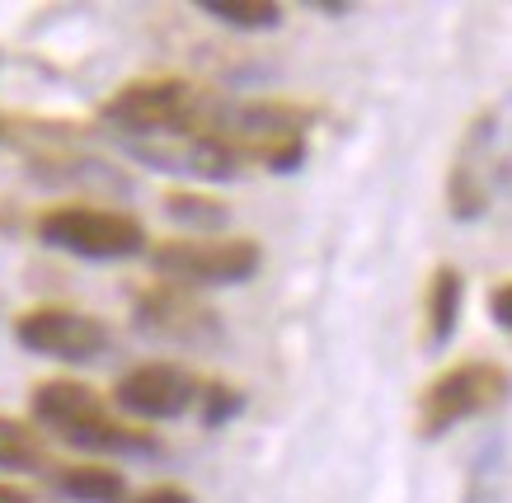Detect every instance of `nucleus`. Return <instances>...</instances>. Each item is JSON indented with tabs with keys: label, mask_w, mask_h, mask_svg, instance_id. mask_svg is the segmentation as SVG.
I'll list each match as a JSON object with an SVG mask.
<instances>
[{
	"label": "nucleus",
	"mask_w": 512,
	"mask_h": 503,
	"mask_svg": "<svg viewBox=\"0 0 512 503\" xmlns=\"http://www.w3.org/2000/svg\"><path fill=\"white\" fill-rule=\"evenodd\" d=\"M99 113H104V123L123 127L132 137L160 142V137H184V132L217 127L221 109L188 80L151 76V80H127L123 90H113V99H104Z\"/></svg>",
	"instance_id": "obj_1"
},
{
	"label": "nucleus",
	"mask_w": 512,
	"mask_h": 503,
	"mask_svg": "<svg viewBox=\"0 0 512 503\" xmlns=\"http://www.w3.org/2000/svg\"><path fill=\"white\" fill-rule=\"evenodd\" d=\"M508 395V367L503 362H489V358H470V362H456L447 372H437L419 395V409H414V428H419L423 442H437L447 438L451 428L470 424L489 414L494 405H503Z\"/></svg>",
	"instance_id": "obj_2"
},
{
	"label": "nucleus",
	"mask_w": 512,
	"mask_h": 503,
	"mask_svg": "<svg viewBox=\"0 0 512 503\" xmlns=\"http://www.w3.org/2000/svg\"><path fill=\"white\" fill-rule=\"evenodd\" d=\"M151 250V268L160 273V283H179V287H240L249 283L264 250L249 236H174Z\"/></svg>",
	"instance_id": "obj_3"
},
{
	"label": "nucleus",
	"mask_w": 512,
	"mask_h": 503,
	"mask_svg": "<svg viewBox=\"0 0 512 503\" xmlns=\"http://www.w3.org/2000/svg\"><path fill=\"white\" fill-rule=\"evenodd\" d=\"M38 240L47 250L76 254V259H132V254H146V226H141L132 212H118V207H85V203H62L38 217Z\"/></svg>",
	"instance_id": "obj_4"
},
{
	"label": "nucleus",
	"mask_w": 512,
	"mask_h": 503,
	"mask_svg": "<svg viewBox=\"0 0 512 503\" xmlns=\"http://www.w3.org/2000/svg\"><path fill=\"white\" fill-rule=\"evenodd\" d=\"M503 179H508V156H503V127H498V113H480L470 123L466 142L451 160L447 174V212L456 221H480L489 217L494 198L503 193Z\"/></svg>",
	"instance_id": "obj_5"
},
{
	"label": "nucleus",
	"mask_w": 512,
	"mask_h": 503,
	"mask_svg": "<svg viewBox=\"0 0 512 503\" xmlns=\"http://www.w3.org/2000/svg\"><path fill=\"white\" fill-rule=\"evenodd\" d=\"M15 344L57 362H94L109 348V325L76 306H33L15 315Z\"/></svg>",
	"instance_id": "obj_6"
},
{
	"label": "nucleus",
	"mask_w": 512,
	"mask_h": 503,
	"mask_svg": "<svg viewBox=\"0 0 512 503\" xmlns=\"http://www.w3.org/2000/svg\"><path fill=\"white\" fill-rule=\"evenodd\" d=\"M132 325L151 339H165V344H217L221 339V320L217 311L198 301L188 287L179 283H151L141 287L137 301H132Z\"/></svg>",
	"instance_id": "obj_7"
},
{
	"label": "nucleus",
	"mask_w": 512,
	"mask_h": 503,
	"mask_svg": "<svg viewBox=\"0 0 512 503\" xmlns=\"http://www.w3.org/2000/svg\"><path fill=\"white\" fill-rule=\"evenodd\" d=\"M113 405L141 424H165L198 405V377L179 362H141L113 386Z\"/></svg>",
	"instance_id": "obj_8"
},
{
	"label": "nucleus",
	"mask_w": 512,
	"mask_h": 503,
	"mask_svg": "<svg viewBox=\"0 0 512 503\" xmlns=\"http://www.w3.org/2000/svg\"><path fill=\"white\" fill-rule=\"evenodd\" d=\"M104 400H99V391L94 386H85V381H43V386H33L29 395V414L33 424L52 428L57 438H62L66 428L85 424V419H94V414H104Z\"/></svg>",
	"instance_id": "obj_9"
},
{
	"label": "nucleus",
	"mask_w": 512,
	"mask_h": 503,
	"mask_svg": "<svg viewBox=\"0 0 512 503\" xmlns=\"http://www.w3.org/2000/svg\"><path fill=\"white\" fill-rule=\"evenodd\" d=\"M461 306H466V278L461 268L437 264L433 278H428V292H423V320H428V344L447 348L461 330Z\"/></svg>",
	"instance_id": "obj_10"
},
{
	"label": "nucleus",
	"mask_w": 512,
	"mask_h": 503,
	"mask_svg": "<svg viewBox=\"0 0 512 503\" xmlns=\"http://www.w3.org/2000/svg\"><path fill=\"white\" fill-rule=\"evenodd\" d=\"M57 494L71 503H123L127 475L113 466H62L57 471Z\"/></svg>",
	"instance_id": "obj_11"
},
{
	"label": "nucleus",
	"mask_w": 512,
	"mask_h": 503,
	"mask_svg": "<svg viewBox=\"0 0 512 503\" xmlns=\"http://www.w3.org/2000/svg\"><path fill=\"white\" fill-rule=\"evenodd\" d=\"M43 466H47L43 433L29 428L24 419L0 414V471H43Z\"/></svg>",
	"instance_id": "obj_12"
},
{
	"label": "nucleus",
	"mask_w": 512,
	"mask_h": 503,
	"mask_svg": "<svg viewBox=\"0 0 512 503\" xmlns=\"http://www.w3.org/2000/svg\"><path fill=\"white\" fill-rule=\"evenodd\" d=\"M165 217L174 226H184L188 236H207V231H221L231 221V207L207 198V193H165Z\"/></svg>",
	"instance_id": "obj_13"
},
{
	"label": "nucleus",
	"mask_w": 512,
	"mask_h": 503,
	"mask_svg": "<svg viewBox=\"0 0 512 503\" xmlns=\"http://www.w3.org/2000/svg\"><path fill=\"white\" fill-rule=\"evenodd\" d=\"M202 15H212L226 29L264 33L282 24V5L278 0H202Z\"/></svg>",
	"instance_id": "obj_14"
},
{
	"label": "nucleus",
	"mask_w": 512,
	"mask_h": 503,
	"mask_svg": "<svg viewBox=\"0 0 512 503\" xmlns=\"http://www.w3.org/2000/svg\"><path fill=\"white\" fill-rule=\"evenodd\" d=\"M245 414V391L240 386H226V381H212L207 391H198V419L202 428H226Z\"/></svg>",
	"instance_id": "obj_15"
},
{
	"label": "nucleus",
	"mask_w": 512,
	"mask_h": 503,
	"mask_svg": "<svg viewBox=\"0 0 512 503\" xmlns=\"http://www.w3.org/2000/svg\"><path fill=\"white\" fill-rule=\"evenodd\" d=\"M489 315H494L498 330H508V325H512V315H508V283L489 287Z\"/></svg>",
	"instance_id": "obj_16"
},
{
	"label": "nucleus",
	"mask_w": 512,
	"mask_h": 503,
	"mask_svg": "<svg viewBox=\"0 0 512 503\" xmlns=\"http://www.w3.org/2000/svg\"><path fill=\"white\" fill-rule=\"evenodd\" d=\"M137 503H193V494L179 485H156V489H146Z\"/></svg>",
	"instance_id": "obj_17"
},
{
	"label": "nucleus",
	"mask_w": 512,
	"mask_h": 503,
	"mask_svg": "<svg viewBox=\"0 0 512 503\" xmlns=\"http://www.w3.org/2000/svg\"><path fill=\"white\" fill-rule=\"evenodd\" d=\"M0 503H38V499H33L29 489L10 485V480H0Z\"/></svg>",
	"instance_id": "obj_18"
},
{
	"label": "nucleus",
	"mask_w": 512,
	"mask_h": 503,
	"mask_svg": "<svg viewBox=\"0 0 512 503\" xmlns=\"http://www.w3.org/2000/svg\"><path fill=\"white\" fill-rule=\"evenodd\" d=\"M320 10H325V15H348V10H353V5H348V0H339V5H334V0H320Z\"/></svg>",
	"instance_id": "obj_19"
}]
</instances>
